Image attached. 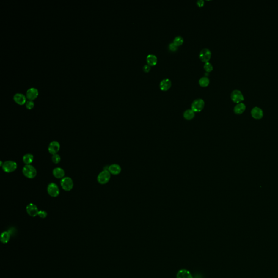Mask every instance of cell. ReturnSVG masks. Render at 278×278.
Listing matches in <instances>:
<instances>
[{
	"mask_svg": "<svg viewBox=\"0 0 278 278\" xmlns=\"http://www.w3.org/2000/svg\"><path fill=\"white\" fill-rule=\"evenodd\" d=\"M22 172L27 178L32 179L37 175V170L34 167L31 165H26L22 169Z\"/></svg>",
	"mask_w": 278,
	"mask_h": 278,
	"instance_id": "cell-1",
	"label": "cell"
},
{
	"mask_svg": "<svg viewBox=\"0 0 278 278\" xmlns=\"http://www.w3.org/2000/svg\"><path fill=\"white\" fill-rule=\"evenodd\" d=\"M110 173L108 170H104L100 172L97 177V180L100 184H106L109 181L111 177Z\"/></svg>",
	"mask_w": 278,
	"mask_h": 278,
	"instance_id": "cell-2",
	"label": "cell"
},
{
	"mask_svg": "<svg viewBox=\"0 0 278 278\" xmlns=\"http://www.w3.org/2000/svg\"><path fill=\"white\" fill-rule=\"evenodd\" d=\"M230 97L231 100L236 103L242 102L244 100V94L240 90L238 89H235L231 92Z\"/></svg>",
	"mask_w": 278,
	"mask_h": 278,
	"instance_id": "cell-3",
	"label": "cell"
},
{
	"mask_svg": "<svg viewBox=\"0 0 278 278\" xmlns=\"http://www.w3.org/2000/svg\"><path fill=\"white\" fill-rule=\"evenodd\" d=\"M205 102L203 99L198 98L194 100L192 103L191 108L194 112H200L203 109Z\"/></svg>",
	"mask_w": 278,
	"mask_h": 278,
	"instance_id": "cell-4",
	"label": "cell"
},
{
	"mask_svg": "<svg viewBox=\"0 0 278 278\" xmlns=\"http://www.w3.org/2000/svg\"><path fill=\"white\" fill-rule=\"evenodd\" d=\"M17 164L13 161H7L3 163L2 169L6 173H11L15 171L17 169Z\"/></svg>",
	"mask_w": 278,
	"mask_h": 278,
	"instance_id": "cell-5",
	"label": "cell"
},
{
	"mask_svg": "<svg viewBox=\"0 0 278 278\" xmlns=\"http://www.w3.org/2000/svg\"><path fill=\"white\" fill-rule=\"evenodd\" d=\"M61 186L63 189L66 191L71 190L73 187V182L70 177H64L60 181Z\"/></svg>",
	"mask_w": 278,
	"mask_h": 278,
	"instance_id": "cell-6",
	"label": "cell"
},
{
	"mask_svg": "<svg viewBox=\"0 0 278 278\" xmlns=\"http://www.w3.org/2000/svg\"><path fill=\"white\" fill-rule=\"evenodd\" d=\"M47 192L51 196L53 197H57L60 193L58 185L53 183L48 185L47 187Z\"/></svg>",
	"mask_w": 278,
	"mask_h": 278,
	"instance_id": "cell-7",
	"label": "cell"
},
{
	"mask_svg": "<svg viewBox=\"0 0 278 278\" xmlns=\"http://www.w3.org/2000/svg\"><path fill=\"white\" fill-rule=\"evenodd\" d=\"M211 57V52L208 48H204L200 51L199 58L203 62H208Z\"/></svg>",
	"mask_w": 278,
	"mask_h": 278,
	"instance_id": "cell-8",
	"label": "cell"
},
{
	"mask_svg": "<svg viewBox=\"0 0 278 278\" xmlns=\"http://www.w3.org/2000/svg\"><path fill=\"white\" fill-rule=\"evenodd\" d=\"M251 115L254 119L260 120L262 119L263 116V111L261 108L255 106L251 110Z\"/></svg>",
	"mask_w": 278,
	"mask_h": 278,
	"instance_id": "cell-9",
	"label": "cell"
},
{
	"mask_svg": "<svg viewBox=\"0 0 278 278\" xmlns=\"http://www.w3.org/2000/svg\"><path fill=\"white\" fill-rule=\"evenodd\" d=\"M26 211L28 213V215L32 217H35L38 215L39 210L37 206L33 203L29 204L26 207Z\"/></svg>",
	"mask_w": 278,
	"mask_h": 278,
	"instance_id": "cell-10",
	"label": "cell"
},
{
	"mask_svg": "<svg viewBox=\"0 0 278 278\" xmlns=\"http://www.w3.org/2000/svg\"><path fill=\"white\" fill-rule=\"evenodd\" d=\"M60 150V144L58 142L54 141L51 142L49 145L48 150V152L52 155L56 154Z\"/></svg>",
	"mask_w": 278,
	"mask_h": 278,
	"instance_id": "cell-11",
	"label": "cell"
},
{
	"mask_svg": "<svg viewBox=\"0 0 278 278\" xmlns=\"http://www.w3.org/2000/svg\"><path fill=\"white\" fill-rule=\"evenodd\" d=\"M171 85H172L171 81L169 79L165 78L162 80L160 83L159 88L161 90L167 91L171 88Z\"/></svg>",
	"mask_w": 278,
	"mask_h": 278,
	"instance_id": "cell-12",
	"label": "cell"
},
{
	"mask_svg": "<svg viewBox=\"0 0 278 278\" xmlns=\"http://www.w3.org/2000/svg\"><path fill=\"white\" fill-rule=\"evenodd\" d=\"M177 278H194L191 272L185 269L179 270L177 274Z\"/></svg>",
	"mask_w": 278,
	"mask_h": 278,
	"instance_id": "cell-13",
	"label": "cell"
},
{
	"mask_svg": "<svg viewBox=\"0 0 278 278\" xmlns=\"http://www.w3.org/2000/svg\"><path fill=\"white\" fill-rule=\"evenodd\" d=\"M38 91L36 88H31L26 92V96L29 100H33L37 97Z\"/></svg>",
	"mask_w": 278,
	"mask_h": 278,
	"instance_id": "cell-14",
	"label": "cell"
},
{
	"mask_svg": "<svg viewBox=\"0 0 278 278\" xmlns=\"http://www.w3.org/2000/svg\"><path fill=\"white\" fill-rule=\"evenodd\" d=\"M108 171L112 175H117L121 172V168L117 164H112L109 166Z\"/></svg>",
	"mask_w": 278,
	"mask_h": 278,
	"instance_id": "cell-15",
	"label": "cell"
},
{
	"mask_svg": "<svg viewBox=\"0 0 278 278\" xmlns=\"http://www.w3.org/2000/svg\"><path fill=\"white\" fill-rule=\"evenodd\" d=\"M246 109V104L242 102L237 103V104L234 108V111L236 114H241L244 113Z\"/></svg>",
	"mask_w": 278,
	"mask_h": 278,
	"instance_id": "cell-16",
	"label": "cell"
},
{
	"mask_svg": "<svg viewBox=\"0 0 278 278\" xmlns=\"http://www.w3.org/2000/svg\"><path fill=\"white\" fill-rule=\"evenodd\" d=\"M14 100L16 102L18 103L19 104L22 105L25 103L26 101V98L25 96L24 95L20 93H17L15 94L14 96Z\"/></svg>",
	"mask_w": 278,
	"mask_h": 278,
	"instance_id": "cell-17",
	"label": "cell"
},
{
	"mask_svg": "<svg viewBox=\"0 0 278 278\" xmlns=\"http://www.w3.org/2000/svg\"><path fill=\"white\" fill-rule=\"evenodd\" d=\"M53 175L56 178L58 179L64 178L65 172L64 169L60 167H56L53 169Z\"/></svg>",
	"mask_w": 278,
	"mask_h": 278,
	"instance_id": "cell-18",
	"label": "cell"
},
{
	"mask_svg": "<svg viewBox=\"0 0 278 278\" xmlns=\"http://www.w3.org/2000/svg\"><path fill=\"white\" fill-rule=\"evenodd\" d=\"M146 61H147L148 65H149L150 66H154L156 65V63H157L158 59H157L156 56L151 54H149V55L147 56V58H146Z\"/></svg>",
	"mask_w": 278,
	"mask_h": 278,
	"instance_id": "cell-19",
	"label": "cell"
},
{
	"mask_svg": "<svg viewBox=\"0 0 278 278\" xmlns=\"http://www.w3.org/2000/svg\"><path fill=\"white\" fill-rule=\"evenodd\" d=\"M10 231H4L1 235V241L3 244H7L10 241Z\"/></svg>",
	"mask_w": 278,
	"mask_h": 278,
	"instance_id": "cell-20",
	"label": "cell"
},
{
	"mask_svg": "<svg viewBox=\"0 0 278 278\" xmlns=\"http://www.w3.org/2000/svg\"><path fill=\"white\" fill-rule=\"evenodd\" d=\"M195 112L192 109H187L185 111L184 113V117L185 119L188 120H190L192 119H194V116H195Z\"/></svg>",
	"mask_w": 278,
	"mask_h": 278,
	"instance_id": "cell-21",
	"label": "cell"
},
{
	"mask_svg": "<svg viewBox=\"0 0 278 278\" xmlns=\"http://www.w3.org/2000/svg\"><path fill=\"white\" fill-rule=\"evenodd\" d=\"M33 156L31 154H26L23 157V161L26 165H31L33 161Z\"/></svg>",
	"mask_w": 278,
	"mask_h": 278,
	"instance_id": "cell-22",
	"label": "cell"
},
{
	"mask_svg": "<svg viewBox=\"0 0 278 278\" xmlns=\"http://www.w3.org/2000/svg\"><path fill=\"white\" fill-rule=\"evenodd\" d=\"M210 80L207 77H203L200 79L199 84L202 87H206L209 84Z\"/></svg>",
	"mask_w": 278,
	"mask_h": 278,
	"instance_id": "cell-23",
	"label": "cell"
},
{
	"mask_svg": "<svg viewBox=\"0 0 278 278\" xmlns=\"http://www.w3.org/2000/svg\"><path fill=\"white\" fill-rule=\"evenodd\" d=\"M183 43H184V39L181 36L176 37L173 40V44L176 45L177 47L183 44Z\"/></svg>",
	"mask_w": 278,
	"mask_h": 278,
	"instance_id": "cell-24",
	"label": "cell"
},
{
	"mask_svg": "<svg viewBox=\"0 0 278 278\" xmlns=\"http://www.w3.org/2000/svg\"><path fill=\"white\" fill-rule=\"evenodd\" d=\"M204 69L206 72H210L212 71L213 70V66L209 62H206L204 66Z\"/></svg>",
	"mask_w": 278,
	"mask_h": 278,
	"instance_id": "cell-25",
	"label": "cell"
},
{
	"mask_svg": "<svg viewBox=\"0 0 278 278\" xmlns=\"http://www.w3.org/2000/svg\"><path fill=\"white\" fill-rule=\"evenodd\" d=\"M52 160L54 164H58L61 160V158L59 155L56 154L53 155V156L52 157Z\"/></svg>",
	"mask_w": 278,
	"mask_h": 278,
	"instance_id": "cell-26",
	"label": "cell"
},
{
	"mask_svg": "<svg viewBox=\"0 0 278 278\" xmlns=\"http://www.w3.org/2000/svg\"><path fill=\"white\" fill-rule=\"evenodd\" d=\"M38 215L42 219H45L47 217V213L44 210H40L39 211Z\"/></svg>",
	"mask_w": 278,
	"mask_h": 278,
	"instance_id": "cell-27",
	"label": "cell"
},
{
	"mask_svg": "<svg viewBox=\"0 0 278 278\" xmlns=\"http://www.w3.org/2000/svg\"><path fill=\"white\" fill-rule=\"evenodd\" d=\"M26 106L28 108V109H31L34 106V102L32 100H28L26 103Z\"/></svg>",
	"mask_w": 278,
	"mask_h": 278,
	"instance_id": "cell-28",
	"label": "cell"
},
{
	"mask_svg": "<svg viewBox=\"0 0 278 278\" xmlns=\"http://www.w3.org/2000/svg\"><path fill=\"white\" fill-rule=\"evenodd\" d=\"M177 46L175 45V44L173 43H171V44L169 45V49L171 51H173V52H175V51L177 50Z\"/></svg>",
	"mask_w": 278,
	"mask_h": 278,
	"instance_id": "cell-29",
	"label": "cell"
},
{
	"mask_svg": "<svg viewBox=\"0 0 278 278\" xmlns=\"http://www.w3.org/2000/svg\"><path fill=\"white\" fill-rule=\"evenodd\" d=\"M143 70L145 72H148L150 70V66L149 65H145L143 67Z\"/></svg>",
	"mask_w": 278,
	"mask_h": 278,
	"instance_id": "cell-30",
	"label": "cell"
},
{
	"mask_svg": "<svg viewBox=\"0 0 278 278\" xmlns=\"http://www.w3.org/2000/svg\"><path fill=\"white\" fill-rule=\"evenodd\" d=\"M197 4L198 6L201 7L204 6V1L203 0H199V1H197Z\"/></svg>",
	"mask_w": 278,
	"mask_h": 278,
	"instance_id": "cell-31",
	"label": "cell"
}]
</instances>
